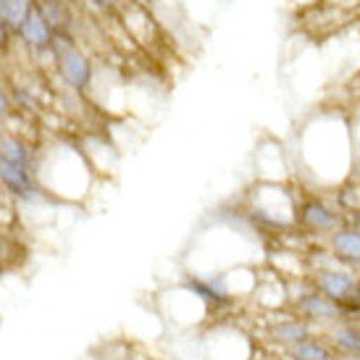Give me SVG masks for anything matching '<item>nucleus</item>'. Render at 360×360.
<instances>
[{"instance_id": "8", "label": "nucleus", "mask_w": 360, "mask_h": 360, "mask_svg": "<svg viewBox=\"0 0 360 360\" xmlns=\"http://www.w3.org/2000/svg\"><path fill=\"white\" fill-rule=\"evenodd\" d=\"M326 248L331 250V255L340 260L342 266H358L360 263V229L345 224L340 229L326 237Z\"/></svg>"}, {"instance_id": "16", "label": "nucleus", "mask_w": 360, "mask_h": 360, "mask_svg": "<svg viewBox=\"0 0 360 360\" xmlns=\"http://www.w3.org/2000/svg\"><path fill=\"white\" fill-rule=\"evenodd\" d=\"M6 42H8V24H6L3 16H0V51L6 48Z\"/></svg>"}, {"instance_id": "10", "label": "nucleus", "mask_w": 360, "mask_h": 360, "mask_svg": "<svg viewBox=\"0 0 360 360\" xmlns=\"http://www.w3.org/2000/svg\"><path fill=\"white\" fill-rule=\"evenodd\" d=\"M281 355L284 360H337V350L331 347V342L323 334H313L308 340L281 350Z\"/></svg>"}, {"instance_id": "1", "label": "nucleus", "mask_w": 360, "mask_h": 360, "mask_svg": "<svg viewBox=\"0 0 360 360\" xmlns=\"http://www.w3.org/2000/svg\"><path fill=\"white\" fill-rule=\"evenodd\" d=\"M295 155L300 163V176L313 192H334L352 181L358 174L355 134L347 113L323 108L313 113L295 134Z\"/></svg>"}, {"instance_id": "7", "label": "nucleus", "mask_w": 360, "mask_h": 360, "mask_svg": "<svg viewBox=\"0 0 360 360\" xmlns=\"http://www.w3.org/2000/svg\"><path fill=\"white\" fill-rule=\"evenodd\" d=\"M313 334H319V329H316L313 323H308L305 319H300V316H295V313L281 316V319H274L269 326H266V337H269V342L271 345H276V347H281V350H287V347H292V345L308 340V337H313Z\"/></svg>"}, {"instance_id": "11", "label": "nucleus", "mask_w": 360, "mask_h": 360, "mask_svg": "<svg viewBox=\"0 0 360 360\" xmlns=\"http://www.w3.org/2000/svg\"><path fill=\"white\" fill-rule=\"evenodd\" d=\"M19 32H21V37H24V42H27L30 48H34V51H45V48H51L53 40H56L51 21L42 16V11L37 8V6H34V11L27 16V21L21 24Z\"/></svg>"}, {"instance_id": "12", "label": "nucleus", "mask_w": 360, "mask_h": 360, "mask_svg": "<svg viewBox=\"0 0 360 360\" xmlns=\"http://www.w3.org/2000/svg\"><path fill=\"white\" fill-rule=\"evenodd\" d=\"M0 181H3L6 190L13 192L21 200H34L37 198V187L30 176V169H21V166L0 160Z\"/></svg>"}, {"instance_id": "5", "label": "nucleus", "mask_w": 360, "mask_h": 360, "mask_svg": "<svg viewBox=\"0 0 360 360\" xmlns=\"http://www.w3.org/2000/svg\"><path fill=\"white\" fill-rule=\"evenodd\" d=\"M181 284H184L190 292H195L213 313H219V310H231L237 302H240L234 295H231L224 274H184V276H181Z\"/></svg>"}, {"instance_id": "17", "label": "nucleus", "mask_w": 360, "mask_h": 360, "mask_svg": "<svg viewBox=\"0 0 360 360\" xmlns=\"http://www.w3.org/2000/svg\"><path fill=\"white\" fill-rule=\"evenodd\" d=\"M8 113V98H6V92H3V87H0V119Z\"/></svg>"}, {"instance_id": "6", "label": "nucleus", "mask_w": 360, "mask_h": 360, "mask_svg": "<svg viewBox=\"0 0 360 360\" xmlns=\"http://www.w3.org/2000/svg\"><path fill=\"white\" fill-rule=\"evenodd\" d=\"M56 42V63L63 82L74 90H87L92 84V63L84 53L71 40H53Z\"/></svg>"}, {"instance_id": "19", "label": "nucleus", "mask_w": 360, "mask_h": 360, "mask_svg": "<svg viewBox=\"0 0 360 360\" xmlns=\"http://www.w3.org/2000/svg\"><path fill=\"white\" fill-rule=\"evenodd\" d=\"M337 360H360V355H337Z\"/></svg>"}, {"instance_id": "18", "label": "nucleus", "mask_w": 360, "mask_h": 360, "mask_svg": "<svg viewBox=\"0 0 360 360\" xmlns=\"http://www.w3.org/2000/svg\"><path fill=\"white\" fill-rule=\"evenodd\" d=\"M92 6H98V8H108V6H113L116 0H90Z\"/></svg>"}, {"instance_id": "4", "label": "nucleus", "mask_w": 360, "mask_h": 360, "mask_svg": "<svg viewBox=\"0 0 360 360\" xmlns=\"http://www.w3.org/2000/svg\"><path fill=\"white\" fill-rule=\"evenodd\" d=\"M290 313L305 319L316 329H329L334 323H340L342 319H347L340 302L321 295L319 290H313L308 281H302V290L297 295H290Z\"/></svg>"}, {"instance_id": "15", "label": "nucleus", "mask_w": 360, "mask_h": 360, "mask_svg": "<svg viewBox=\"0 0 360 360\" xmlns=\"http://www.w3.org/2000/svg\"><path fill=\"white\" fill-rule=\"evenodd\" d=\"M352 134H355V150H358V169H360V113H358V119H352Z\"/></svg>"}, {"instance_id": "13", "label": "nucleus", "mask_w": 360, "mask_h": 360, "mask_svg": "<svg viewBox=\"0 0 360 360\" xmlns=\"http://www.w3.org/2000/svg\"><path fill=\"white\" fill-rule=\"evenodd\" d=\"M0 160L21 166V169H30V148L19 140V137H11L3 134L0 137Z\"/></svg>"}, {"instance_id": "2", "label": "nucleus", "mask_w": 360, "mask_h": 360, "mask_svg": "<svg viewBox=\"0 0 360 360\" xmlns=\"http://www.w3.org/2000/svg\"><path fill=\"white\" fill-rule=\"evenodd\" d=\"M250 216L263 226L279 231L295 229L297 216V192L287 181L260 179L250 192Z\"/></svg>"}, {"instance_id": "14", "label": "nucleus", "mask_w": 360, "mask_h": 360, "mask_svg": "<svg viewBox=\"0 0 360 360\" xmlns=\"http://www.w3.org/2000/svg\"><path fill=\"white\" fill-rule=\"evenodd\" d=\"M32 11H34V0H0V16L13 30H21V24L27 21Z\"/></svg>"}, {"instance_id": "20", "label": "nucleus", "mask_w": 360, "mask_h": 360, "mask_svg": "<svg viewBox=\"0 0 360 360\" xmlns=\"http://www.w3.org/2000/svg\"><path fill=\"white\" fill-rule=\"evenodd\" d=\"M352 274H355V279L360 281V263H358V266H352Z\"/></svg>"}, {"instance_id": "3", "label": "nucleus", "mask_w": 360, "mask_h": 360, "mask_svg": "<svg viewBox=\"0 0 360 360\" xmlns=\"http://www.w3.org/2000/svg\"><path fill=\"white\" fill-rule=\"evenodd\" d=\"M340 226H345V213L337 205H331L321 192H313V190L297 192L295 229L313 234V237H329Z\"/></svg>"}, {"instance_id": "9", "label": "nucleus", "mask_w": 360, "mask_h": 360, "mask_svg": "<svg viewBox=\"0 0 360 360\" xmlns=\"http://www.w3.org/2000/svg\"><path fill=\"white\" fill-rule=\"evenodd\" d=\"M337 355H360V319H342L323 334Z\"/></svg>"}]
</instances>
